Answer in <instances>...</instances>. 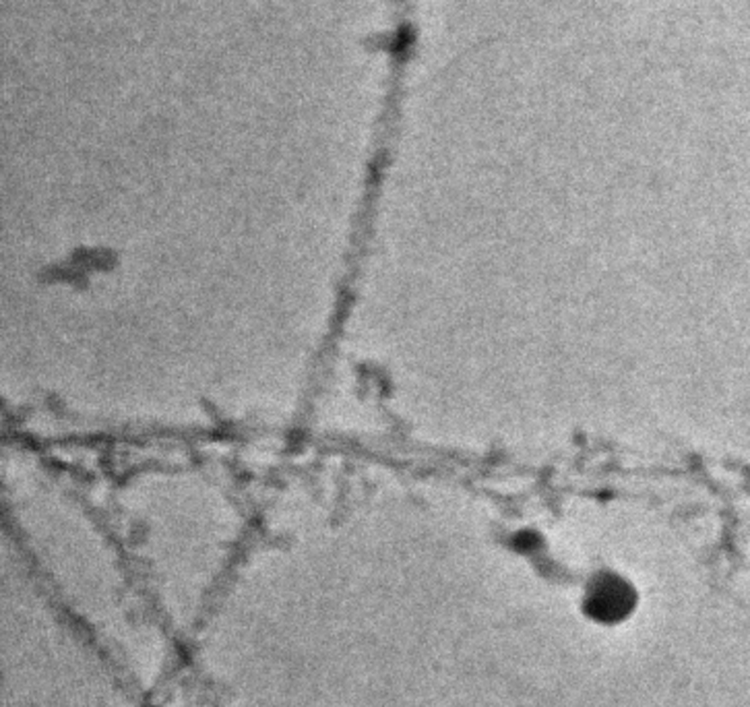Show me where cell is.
<instances>
[{
	"label": "cell",
	"mask_w": 750,
	"mask_h": 707,
	"mask_svg": "<svg viewBox=\"0 0 750 707\" xmlns=\"http://www.w3.org/2000/svg\"><path fill=\"white\" fill-rule=\"evenodd\" d=\"M589 610H595V614L602 616L603 621H614L618 613L629 610V592L627 589H618L612 584H606L592 594V606H589Z\"/></svg>",
	"instance_id": "obj_1"
}]
</instances>
